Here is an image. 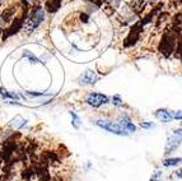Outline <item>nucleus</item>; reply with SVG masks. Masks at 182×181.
Instances as JSON below:
<instances>
[{
    "instance_id": "f257e3e1",
    "label": "nucleus",
    "mask_w": 182,
    "mask_h": 181,
    "mask_svg": "<svg viewBox=\"0 0 182 181\" xmlns=\"http://www.w3.org/2000/svg\"><path fill=\"white\" fill-rule=\"evenodd\" d=\"M27 16H28V9H27V0H26V4H24V9H23V13L17 17V18H14V21L12 22V24L8 27V28H5L3 31V40H7L8 37L10 36H14L16 33H18L21 30H22V26L23 23L27 21Z\"/></svg>"
},
{
    "instance_id": "f03ea898",
    "label": "nucleus",
    "mask_w": 182,
    "mask_h": 181,
    "mask_svg": "<svg viewBox=\"0 0 182 181\" xmlns=\"http://www.w3.org/2000/svg\"><path fill=\"white\" fill-rule=\"evenodd\" d=\"M45 19V10L42 7H33L31 9V12L28 13L27 16V26H28V30L33 31L36 30L37 27L44 22Z\"/></svg>"
},
{
    "instance_id": "7ed1b4c3",
    "label": "nucleus",
    "mask_w": 182,
    "mask_h": 181,
    "mask_svg": "<svg viewBox=\"0 0 182 181\" xmlns=\"http://www.w3.org/2000/svg\"><path fill=\"white\" fill-rule=\"evenodd\" d=\"M96 125L100 126L112 134H116V135H128V131H125L122 129V126L120 124H116L114 121H110V120H97Z\"/></svg>"
},
{
    "instance_id": "20e7f679",
    "label": "nucleus",
    "mask_w": 182,
    "mask_h": 181,
    "mask_svg": "<svg viewBox=\"0 0 182 181\" xmlns=\"http://www.w3.org/2000/svg\"><path fill=\"white\" fill-rule=\"evenodd\" d=\"M86 102H87L89 106L97 108V107H100V106H102V105L108 103L110 100H108V97H107L106 94L97 93V92H92V93H89V94L87 96Z\"/></svg>"
},
{
    "instance_id": "39448f33",
    "label": "nucleus",
    "mask_w": 182,
    "mask_h": 181,
    "mask_svg": "<svg viewBox=\"0 0 182 181\" xmlns=\"http://www.w3.org/2000/svg\"><path fill=\"white\" fill-rule=\"evenodd\" d=\"M120 125L122 126V129L125 131H128V133H134L136 130V126L134 125V122L126 116V115H122L120 117Z\"/></svg>"
},
{
    "instance_id": "423d86ee",
    "label": "nucleus",
    "mask_w": 182,
    "mask_h": 181,
    "mask_svg": "<svg viewBox=\"0 0 182 181\" xmlns=\"http://www.w3.org/2000/svg\"><path fill=\"white\" fill-rule=\"evenodd\" d=\"M181 141H182V139H181L180 136L175 135V134H173L172 136L168 138V142H167V144H166V153H171L172 150H175V149L180 145Z\"/></svg>"
},
{
    "instance_id": "0eeeda50",
    "label": "nucleus",
    "mask_w": 182,
    "mask_h": 181,
    "mask_svg": "<svg viewBox=\"0 0 182 181\" xmlns=\"http://www.w3.org/2000/svg\"><path fill=\"white\" fill-rule=\"evenodd\" d=\"M16 12H17V5L13 4V5L8 7L7 9H4V10L2 12V14H0V19H3L4 23H8V22L12 19V17L16 14Z\"/></svg>"
},
{
    "instance_id": "6e6552de",
    "label": "nucleus",
    "mask_w": 182,
    "mask_h": 181,
    "mask_svg": "<svg viewBox=\"0 0 182 181\" xmlns=\"http://www.w3.org/2000/svg\"><path fill=\"white\" fill-rule=\"evenodd\" d=\"M97 79L98 78L96 77V73L93 70H86L80 77V83L82 84H93L97 82Z\"/></svg>"
},
{
    "instance_id": "1a4fd4ad",
    "label": "nucleus",
    "mask_w": 182,
    "mask_h": 181,
    "mask_svg": "<svg viewBox=\"0 0 182 181\" xmlns=\"http://www.w3.org/2000/svg\"><path fill=\"white\" fill-rule=\"evenodd\" d=\"M154 115H156L157 119H159V120L163 121V122H170V121L172 120V117H171V115H170V111H168V110H164V108L157 110Z\"/></svg>"
},
{
    "instance_id": "9d476101",
    "label": "nucleus",
    "mask_w": 182,
    "mask_h": 181,
    "mask_svg": "<svg viewBox=\"0 0 182 181\" xmlns=\"http://www.w3.org/2000/svg\"><path fill=\"white\" fill-rule=\"evenodd\" d=\"M61 4V0H50V2L46 3V9L49 12H56L60 8Z\"/></svg>"
},
{
    "instance_id": "9b49d317",
    "label": "nucleus",
    "mask_w": 182,
    "mask_h": 181,
    "mask_svg": "<svg viewBox=\"0 0 182 181\" xmlns=\"http://www.w3.org/2000/svg\"><path fill=\"white\" fill-rule=\"evenodd\" d=\"M182 162V158L180 157H176V158H167V160H163V166L164 167H172V166H177Z\"/></svg>"
},
{
    "instance_id": "f8f14e48",
    "label": "nucleus",
    "mask_w": 182,
    "mask_h": 181,
    "mask_svg": "<svg viewBox=\"0 0 182 181\" xmlns=\"http://www.w3.org/2000/svg\"><path fill=\"white\" fill-rule=\"evenodd\" d=\"M0 94H2L4 98H13V100H18L19 96L17 93H13V92H8L5 88L0 87Z\"/></svg>"
},
{
    "instance_id": "ddd939ff",
    "label": "nucleus",
    "mask_w": 182,
    "mask_h": 181,
    "mask_svg": "<svg viewBox=\"0 0 182 181\" xmlns=\"http://www.w3.org/2000/svg\"><path fill=\"white\" fill-rule=\"evenodd\" d=\"M70 115H72V119H73V121H72V124H73V126L75 128V129H79L80 128V124H82V121H80V117L75 114V112H73V111H70Z\"/></svg>"
},
{
    "instance_id": "4468645a",
    "label": "nucleus",
    "mask_w": 182,
    "mask_h": 181,
    "mask_svg": "<svg viewBox=\"0 0 182 181\" xmlns=\"http://www.w3.org/2000/svg\"><path fill=\"white\" fill-rule=\"evenodd\" d=\"M22 56H23V58H26V56H27V58H28V60H30V63H32V64H37V63H38V59L33 54H31L30 51H24Z\"/></svg>"
},
{
    "instance_id": "2eb2a0df",
    "label": "nucleus",
    "mask_w": 182,
    "mask_h": 181,
    "mask_svg": "<svg viewBox=\"0 0 182 181\" xmlns=\"http://www.w3.org/2000/svg\"><path fill=\"white\" fill-rule=\"evenodd\" d=\"M112 103H114L115 106H122L124 105V101L121 100V97L119 94H116V96L112 97Z\"/></svg>"
},
{
    "instance_id": "dca6fc26",
    "label": "nucleus",
    "mask_w": 182,
    "mask_h": 181,
    "mask_svg": "<svg viewBox=\"0 0 182 181\" xmlns=\"http://www.w3.org/2000/svg\"><path fill=\"white\" fill-rule=\"evenodd\" d=\"M170 115L172 119L182 120V111H170Z\"/></svg>"
},
{
    "instance_id": "f3484780",
    "label": "nucleus",
    "mask_w": 182,
    "mask_h": 181,
    "mask_svg": "<svg viewBox=\"0 0 182 181\" xmlns=\"http://www.w3.org/2000/svg\"><path fill=\"white\" fill-rule=\"evenodd\" d=\"M159 176H161V171H157L156 175H153V176H152L150 181H158V180H159Z\"/></svg>"
},
{
    "instance_id": "a211bd4d",
    "label": "nucleus",
    "mask_w": 182,
    "mask_h": 181,
    "mask_svg": "<svg viewBox=\"0 0 182 181\" xmlns=\"http://www.w3.org/2000/svg\"><path fill=\"white\" fill-rule=\"evenodd\" d=\"M140 125H142V128H145V129H149V128L153 126V124H152V122H142Z\"/></svg>"
},
{
    "instance_id": "6ab92c4d",
    "label": "nucleus",
    "mask_w": 182,
    "mask_h": 181,
    "mask_svg": "<svg viewBox=\"0 0 182 181\" xmlns=\"http://www.w3.org/2000/svg\"><path fill=\"white\" fill-rule=\"evenodd\" d=\"M173 134L177 135V136H180V138L182 139V129H176V130H173Z\"/></svg>"
},
{
    "instance_id": "aec40b11",
    "label": "nucleus",
    "mask_w": 182,
    "mask_h": 181,
    "mask_svg": "<svg viewBox=\"0 0 182 181\" xmlns=\"http://www.w3.org/2000/svg\"><path fill=\"white\" fill-rule=\"evenodd\" d=\"M176 176L180 177V179H182V169H180V170L176 171Z\"/></svg>"
},
{
    "instance_id": "412c9836",
    "label": "nucleus",
    "mask_w": 182,
    "mask_h": 181,
    "mask_svg": "<svg viewBox=\"0 0 182 181\" xmlns=\"http://www.w3.org/2000/svg\"><path fill=\"white\" fill-rule=\"evenodd\" d=\"M4 162H3V158H2V155H0V170H2V167H3Z\"/></svg>"
}]
</instances>
